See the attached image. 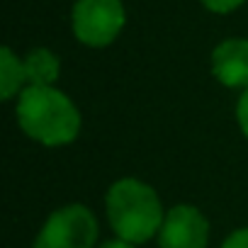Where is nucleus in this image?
<instances>
[{"instance_id":"nucleus-11","label":"nucleus","mask_w":248,"mask_h":248,"mask_svg":"<svg viewBox=\"0 0 248 248\" xmlns=\"http://www.w3.org/2000/svg\"><path fill=\"white\" fill-rule=\"evenodd\" d=\"M236 114H238V124H241L243 134L248 137V88H246V93H243L241 100H238V109H236Z\"/></svg>"},{"instance_id":"nucleus-5","label":"nucleus","mask_w":248,"mask_h":248,"mask_svg":"<svg viewBox=\"0 0 248 248\" xmlns=\"http://www.w3.org/2000/svg\"><path fill=\"white\" fill-rule=\"evenodd\" d=\"M209 241V224L204 214L190 204L173 207L158 231L161 248H204Z\"/></svg>"},{"instance_id":"nucleus-2","label":"nucleus","mask_w":248,"mask_h":248,"mask_svg":"<svg viewBox=\"0 0 248 248\" xmlns=\"http://www.w3.org/2000/svg\"><path fill=\"white\" fill-rule=\"evenodd\" d=\"M107 217L114 233L129 243L154 238L163 226V207L156 190L141 180H117L107 192Z\"/></svg>"},{"instance_id":"nucleus-6","label":"nucleus","mask_w":248,"mask_h":248,"mask_svg":"<svg viewBox=\"0 0 248 248\" xmlns=\"http://www.w3.org/2000/svg\"><path fill=\"white\" fill-rule=\"evenodd\" d=\"M212 73L226 88H248V39H226L212 51Z\"/></svg>"},{"instance_id":"nucleus-8","label":"nucleus","mask_w":248,"mask_h":248,"mask_svg":"<svg viewBox=\"0 0 248 248\" xmlns=\"http://www.w3.org/2000/svg\"><path fill=\"white\" fill-rule=\"evenodd\" d=\"M22 83H27V76H25V63L5 46L0 51V88H3V97H13Z\"/></svg>"},{"instance_id":"nucleus-3","label":"nucleus","mask_w":248,"mask_h":248,"mask_svg":"<svg viewBox=\"0 0 248 248\" xmlns=\"http://www.w3.org/2000/svg\"><path fill=\"white\" fill-rule=\"evenodd\" d=\"M122 0H78L71 13V27L78 42L85 46L112 44L124 27Z\"/></svg>"},{"instance_id":"nucleus-1","label":"nucleus","mask_w":248,"mask_h":248,"mask_svg":"<svg viewBox=\"0 0 248 248\" xmlns=\"http://www.w3.org/2000/svg\"><path fill=\"white\" fill-rule=\"evenodd\" d=\"M17 122L30 139L44 146L71 144L80 132V112L54 85L25 88L17 100Z\"/></svg>"},{"instance_id":"nucleus-7","label":"nucleus","mask_w":248,"mask_h":248,"mask_svg":"<svg viewBox=\"0 0 248 248\" xmlns=\"http://www.w3.org/2000/svg\"><path fill=\"white\" fill-rule=\"evenodd\" d=\"M22 63L30 85H54V80L59 78L61 63L49 49H32L22 59Z\"/></svg>"},{"instance_id":"nucleus-9","label":"nucleus","mask_w":248,"mask_h":248,"mask_svg":"<svg viewBox=\"0 0 248 248\" xmlns=\"http://www.w3.org/2000/svg\"><path fill=\"white\" fill-rule=\"evenodd\" d=\"M202 5L217 15H226V13H233L236 8H241L243 0H202Z\"/></svg>"},{"instance_id":"nucleus-10","label":"nucleus","mask_w":248,"mask_h":248,"mask_svg":"<svg viewBox=\"0 0 248 248\" xmlns=\"http://www.w3.org/2000/svg\"><path fill=\"white\" fill-rule=\"evenodd\" d=\"M221 248H248V229H238V231H233V233L224 241Z\"/></svg>"},{"instance_id":"nucleus-4","label":"nucleus","mask_w":248,"mask_h":248,"mask_svg":"<svg viewBox=\"0 0 248 248\" xmlns=\"http://www.w3.org/2000/svg\"><path fill=\"white\" fill-rule=\"evenodd\" d=\"M97 238V221L83 204L56 209L39 231L34 248H93Z\"/></svg>"},{"instance_id":"nucleus-12","label":"nucleus","mask_w":248,"mask_h":248,"mask_svg":"<svg viewBox=\"0 0 248 248\" xmlns=\"http://www.w3.org/2000/svg\"><path fill=\"white\" fill-rule=\"evenodd\" d=\"M102 248H134V243L124 241V238H117V241H107V243H102Z\"/></svg>"}]
</instances>
